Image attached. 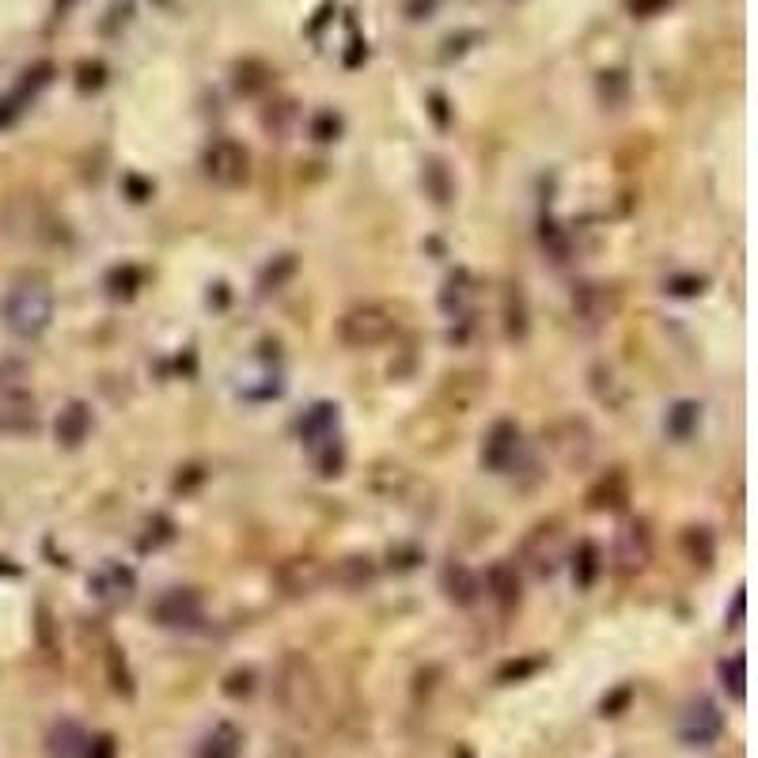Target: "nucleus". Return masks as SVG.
Instances as JSON below:
<instances>
[{"label":"nucleus","mask_w":758,"mask_h":758,"mask_svg":"<svg viewBox=\"0 0 758 758\" xmlns=\"http://www.w3.org/2000/svg\"><path fill=\"white\" fill-rule=\"evenodd\" d=\"M679 744L686 751H710V747L721 744L724 736V713L713 697H694L686 702V710L679 713Z\"/></svg>","instance_id":"nucleus-3"},{"label":"nucleus","mask_w":758,"mask_h":758,"mask_svg":"<svg viewBox=\"0 0 758 758\" xmlns=\"http://www.w3.org/2000/svg\"><path fill=\"white\" fill-rule=\"evenodd\" d=\"M697 421H702V406H697V403H675L668 410V417H663V425H668V432L675 440H690V437H694Z\"/></svg>","instance_id":"nucleus-13"},{"label":"nucleus","mask_w":758,"mask_h":758,"mask_svg":"<svg viewBox=\"0 0 758 758\" xmlns=\"http://www.w3.org/2000/svg\"><path fill=\"white\" fill-rule=\"evenodd\" d=\"M744 622V587L736 592V607H732V626H739Z\"/></svg>","instance_id":"nucleus-17"},{"label":"nucleus","mask_w":758,"mask_h":758,"mask_svg":"<svg viewBox=\"0 0 758 758\" xmlns=\"http://www.w3.org/2000/svg\"><path fill=\"white\" fill-rule=\"evenodd\" d=\"M152 615H156L160 626H167V629H194L206 618V607H201L198 592H190V587H172V592H164L156 600Z\"/></svg>","instance_id":"nucleus-6"},{"label":"nucleus","mask_w":758,"mask_h":758,"mask_svg":"<svg viewBox=\"0 0 758 758\" xmlns=\"http://www.w3.org/2000/svg\"><path fill=\"white\" fill-rule=\"evenodd\" d=\"M471 281H466V274H455L448 281V288H444V296H440V308H444L448 315H463L466 311V304H471Z\"/></svg>","instance_id":"nucleus-15"},{"label":"nucleus","mask_w":758,"mask_h":758,"mask_svg":"<svg viewBox=\"0 0 758 758\" xmlns=\"http://www.w3.org/2000/svg\"><path fill=\"white\" fill-rule=\"evenodd\" d=\"M444 587H448V595L459 603V607H471V603L479 600V592H482L479 576H474L466 565H451L444 573Z\"/></svg>","instance_id":"nucleus-11"},{"label":"nucleus","mask_w":758,"mask_h":758,"mask_svg":"<svg viewBox=\"0 0 758 758\" xmlns=\"http://www.w3.org/2000/svg\"><path fill=\"white\" fill-rule=\"evenodd\" d=\"M88 758H118V744H114V736H91Z\"/></svg>","instance_id":"nucleus-16"},{"label":"nucleus","mask_w":758,"mask_h":758,"mask_svg":"<svg viewBox=\"0 0 758 758\" xmlns=\"http://www.w3.org/2000/svg\"><path fill=\"white\" fill-rule=\"evenodd\" d=\"M338 425H342V414H338L334 403H311L300 417V440L304 448L311 451L319 474H338L342 466V437H338Z\"/></svg>","instance_id":"nucleus-2"},{"label":"nucleus","mask_w":758,"mask_h":758,"mask_svg":"<svg viewBox=\"0 0 758 758\" xmlns=\"http://www.w3.org/2000/svg\"><path fill=\"white\" fill-rule=\"evenodd\" d=\"M717 675H721V686L728 690L732 702H744L747 697V656L736 652V656H728V660H721Z\"/></svg>","instance_id":"nucleus-12"},{"label":"nucleus","mask_w":758,"mask_h":758,"mask_svg":"<svg viewBox=\"0 0 758 758\" xmlns=\"http://www.w3.org/2000/svg\"><path fill=\"white\" fill-rule=\"evenodd\" d=\"M342 342L353 345V349H369V345H380L387 342L391 334H395V319H391L387 308H376V304H369V308H353L342 319Z\"/></svg>","instance_id":"nucleus-4"},{"label":"nucleus","mask_w":758,"mask_h":758,"mask_svg":"<svg viewBox=\"0 0 758 758\" xmlns=\"http://www.w3.org/2000/svg\"><path fill=\"white\" fill-rule=\"evenodd\" d=\"M206 175L220 186H240L246 178V152L235 141H212L206 152Z\"/></svg>","instance_id":"nucleus-7"},{"label":"nucleus","mask_w":758,"mask_h":758,"mask_svg":"<svg viewBox=\"0 0 758 758\" xmlns=\"http://www.w3.org/2000/svg\"><path fill=\"white\" fill-rule=\"evenodd\" d=\"M519 451H524V437H519V425L516 421H497L490 432H485V444H482V466L493 474H508L519 463Z\"/></svg>","instance_id":"nucleus-5"},{"label":"nucleus","mask_w":758,"mask_h":758,"mask_svg":"<svg viewBox=\"0 0 758 758\" xmlns=\"http://www.w3.org/2000/svg\"><path fill=\"white\" fill-rule=\"evenodd\" d=\"M54 437L62 448H80L91 437V406L88 403H69L54 421Z\"/></svg>","instance_id":"nucleus-10"},{"label":"nucleus","mask_w":758,"mask_h":758,"mask_svg":"<svg viewBox=\"0 0 758 758\" xmlns=\"http://www.w3.org/2000/svg\"><path fill=\"white\" fill-rule=\"evenodd\" d=\"M0 322L12 338L35 342L39 334H46V327L54 322V288L39 277H23L0 300Z\"/></svg>","instance_id":"nucleus-1"},{"label":"nucleus","mask_w":758,"mask_h":758,"mask_svg":"<svg viewBox=\"0 0 758 758\" xmlns=\"http://www.w3.org/2000/svg\"><path fill=\"white\" fill-rule=\"evenodd\" d=\"M490 592L501 600V607H513V600H519V581L513 565H493L490 569Z\"/></svg>","instance_id":"nucleus-14"},{"label":"nucleus","mask_w":758,"mask_h":758,"mask_svg":"<svg viewBox=\"0 0 758 758\" xmlns=\"http://www.w3.org/2000/svg\"><path fill=\"white\" fill-rule=\"evenodd\" d=\"M240 755H243V732L228 721L212 724L206 736L198 739V747H194V758H240Z\"/></svg>","instance_id":"nucleus-8"},{"label":"nucleus","mask_w":758,"mask_h":758,"mask_svg":"<svg viewBox=\"0 0 758 758\" xmlns=\"http://www.w3.org/2000/svg\"><path fill=\"white\" fill-rule=\"evenodd\" d=\"M91 736L76 721H57L46 736V755L50 758H88Z\"/></svg>","instance_id":"nucleus-9"}]
</instances>
